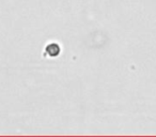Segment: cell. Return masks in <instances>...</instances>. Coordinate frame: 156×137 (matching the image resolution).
Instances as JSON below:
<instances>
[{
    "label": "cell",
    "instance_id": "cell-1",
    "mask_svg": "<svg viewBox=\"0 0 156 137\" xmlns=\"http://www.w3.org/2000/svg\"><path fill=\"white\" fill-rule=\"evenodd\" d=\"M46 50H47V52L50 56L55 57V56H57V55H59V52H60V47H59L57 44H50V45L47 46Z\"/></svg>",
    "mask_w": 156,
    "mask_h": 137
}]
</instances>
